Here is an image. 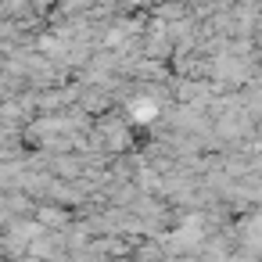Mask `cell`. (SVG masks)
I'll use <instances>...</instances> for the list:
<instances>
[{
	"label": "cell",
	"instance_id": "6da1fadb",
	"mask_svg": "<svg viewBox=\"0 0 262 262\" xmlns=\"http://www.w3.org/2000/svg\"><path fill=\"white\" fill-rule=\"evenodd\" d=\"M40 226H69V215L61 208H40Z\"/></svg>",
	"mask_w": 262,
	"mask_h": 262
}]
</instances>
